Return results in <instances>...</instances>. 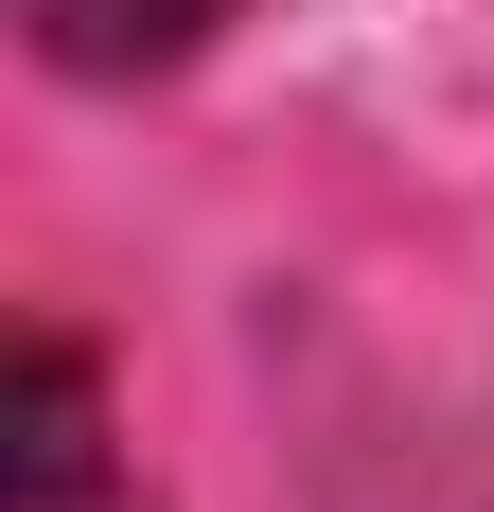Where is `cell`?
Wrapping results in <instances>:
<instances>
[{"label": "cell", "instance_id": "6da1fadb", "mask_svg": "<svg viewBox=\"0 0 494 512\" xmlns=\"http://www.w3.org/2000/svg\"><path fill=\"white\" fill-rule=\"evenodd\" d=\"M212 18L230 0H18V36L53 71H177V53H212Z\"/></svg>", "mask_w": 494, "mask_h": 512}, {"label": "cell", "instance_id": "7a4b0ae2", "mask_svg": "<svg viewBox=\"0 0 494 512\" xmlns=\"http://www.w3.org/2000/svg\"><path fill=\"white\" fill-rule=\"evenodd\" d=\"M18 512H124V495H106V460H89V477H18Z\"/></svg>", "mask_w": 494, "mask_h": 512}]
</instances>
